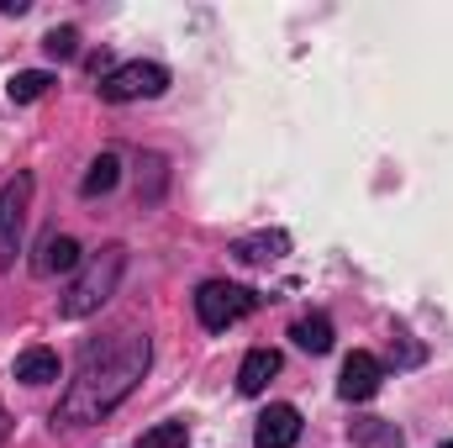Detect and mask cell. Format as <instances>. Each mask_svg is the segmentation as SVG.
Returning a JSON list of instances; mask_svg holds the SVG:
<instances>
[{
	"label": "cell",
	"instance_id": "14",
	"mask_svg": "<svg viewBox=\"0 0 453 448\" xmlns=\"http://www.w3.org/2000/svg\"><path fill=\"white\" fill-rule=\"evenodd\" d=\"M116 180H121V164H116V153H101L96 164H90V174H85V196L96 201V196H106V190H116Z\"/></svg>",
	"mask_w": 453,
	"mask_h": 448
},
{
	"label": "cell",
	"instance_id": "15",
	"mask_svg": "<svg viewBox=\"0 0 453 448\" xmlns=\"http://www.w3.org/2000/svg\"><path fill=\"white\" fill-rule=\"evenodd\" d=\"M190 444V428L185 422H153L142 438H137V448H185Z\"/></svg>",
	"mask_w": 453,
	"mask_h": 448
},
{
	"label": "cell",
	"instance_id": "1",
	"mask_svg": "<svg viewBox=\"0 0 453 448\" xmlns=\"http://www.w3.org/2000/svg\"><path fill=\"white\" fill-rule=\"evenodd\" d=\"M148 364H153V343L137 333H116L101 348H85L74 380L64 385V396L53 406V422L58 428H90V422L111 417L116 406L137 390Z\"/></svg>",
	"mask_w": 453,
	"mask_h": 448
},
{
	"label": "cell",
	"instance_id": "16",
	"mask_svg": "<svg viewBox=\"0 0 453 448\" xmlns=\"http://www.w3.org/2000/svg\"><path fill=\"white\" fill-rule=\"evenodd\" d=\"M42 48H48V58H74V48H80V32H74V27H53V32L42 37Z\"/></svg>",
	"mask_w": 453,
	"mask_h": 448
},
{
	"label": "cell",
	"instance_id": "2",
	"mask_svg": "<svg viewBox=\"0 0 453 448\" xmlns=\"http://www.w3.org/2000/svg\"><path fill=\"white\" fill-rule=\"evenodd\" d=\"M121 269H127V248H116V243L101 248V259H90L85 274L64 290L58 312H64V317H90V312H101L116 296V285H121Z\"/></svg>",
	"mask_w": 453,
	"mask_h": 448
},
{
	"label": "cell",
	"instance_id": "9",
	"mask_svg": "<svg viewBox=\"0 0 453 448\" xmlns=\"http://www.w3.org/2000/svg\"><path fill=\"white\" fill-rule=\"evenodd\" d=\"M274 375H280V353L274 348H248L242 353V369H237V390L242 396H258Z\"/></svg>",
	"mask_w": 453,
	"mask_h": 448
},
{
	"label": "cell",
	"instance_id": "12",
	"mask_svg": "<svg viewBox=\"0 0 453 448\" xmlns=\"http://www.w3.org/2000/svg\"><path fill=\"white\" fill-rule=\"evenodd\" d=\"M290 337H296L306 353H327V348H333V322H327L322 312H311V317H301V322L290 328Z\"/></svg>",
	"mask_w": 453,
	"mask_h": 448
},
{
	"label": "cell",
	"instance_id": "5",
	"mask_svg": "<svg viewBox=\"0 0 453 448\" xmlns=\"http://www.w3.org/2000/svg\"><path fill=\"white\" fill-rule=\"evenodd\" d=\"M27 206H32V174L21 169V174H16V180H5V190H0V269H11V259L21 253Z\"/></svg>",
	"mask_w": 453,
	"mask_h": 448
},
{
	"label": "cell",
	"instance_id": "18",
	"mask_svg": "<svg viewBox=\"0 0 453 448\" xmlns=\"http://www.w3.org/2000/svg\"><path fill=\"white\" fill-rule=\"evenodd\" d=\"M438 448H453V444H438Z\"/></svg>",
	"mask_w": 453,
	"mask_h": 448
},
{
	"label": "cell",
	"instance_id": "7",
	"mask_svg": "<svg viewBox=\"0 0 453 448\" xmlns=\"http://www.w3.org/2000/svg\"><path fill=\"white\" fill-rule=\"evenodd\" d=\"M296 438H301V412L296 406H269L264 417H258V428H253V444L258 448H296Z\"/></svg>",
	"mask_w": 453,
	"mask_h": 448
},
{
	"label": "cell",
	"instance_id": "13",
	"mask_svg": "<svg viewBox=\"0 0 453 448\" xmlns=\"http://www.w3.org/2000/svg\"><path fill=\"white\" fill-rule=\"evenodd\" d=\"M48 85H53V74H42V69H21V74H11V101L16 106H27V101H42L48 96Z\"/></svg>",
	"mask_w": 453,
	"mask_h": 448
},
{
	"label": "cell",
	"instance_id": "17",
	"mask_svg": "<svg viewBox=\"0 0 453 448\" xmlns=\"http://www.w3.org/2000/svg\"><path fill=\"white\" fill-rule=\"evenodd\" d=\"M5 438H11V417H5V406H0V448H5Z\"/></svg>",
	"mask_w": 453,
	"mask_h": 448
},
{
	"label": "cell",
	"instance_id": "6",
	"mask_svg": "<svg viewBox=\"0 0 453 448\" xmlns=\"http://www.w3.org/2000/svg\"><path fill=\"white\" fill-rule=\"evenodd\" d=\"M380 380H385V364H380L374 353H364V348H353V353L342 359L338 396H342V401H369V396L380 390Z\"/></svg>",
	"mask_w": 453,
	"mask_h": 448
},
{
	"label": "cell",
	"instance_id": "11",
	"mask_svg": "<svg viewBox=\"0 0 453 448\" xmlns=\"http://www.w3.org/2000/svg\"><path fill=\"white\" fill-rule=\"evenodd\" d=\"M16 380H21V385H48V380H58V353H53V348H27V353H16Z\"/></svg>",
	"mask_w": 453,
	"mask_h": 448
},
{
	"label": "cell",
	"instance_id": "8",
	"mask_svg": "<svg viewBox=\"0 0 453 448\" xmlns=\"http://www.w3.org/2000/svg\"><path fill=\"white\" fill-rule=\"evenodd\" d=\"M32 269L37 274H69V269H80V243L69 232H48L42 248H37V259H32Z\"/></svg>",
	"mask_w": 453,
	"mask_h": 448
},
{
	"label": "cell",
	"instance_id": "10",
	"mask_svg": "<svg viewBox=\"0 0 453 448\" xmlns=\"http://www.w3.org/2000/svg\"><path fill=\"white\" fill-rule=\"evenodd\" d=\"M232 253H237L242 264H274V259L290 253V237H285V232H253V237H237Z\"/></svg>",
	"mask_w": 453,
	"mask_h": 448
},
{
	"label": "cell",
	"instance_id": "4",
	"mask_svg": "<svg viewBox=\"0 0 453 448\" xmlns=\"http://www.w3.org/2000/svg\"><path fill=\"white\" fill-rule=\"evenodd\" d=\"M164 90H169V69H164V64H148V58H132V64H121V69H111V74L101 80V96H106L111 106L153 101V96H164Z\"/></svg>",
	"mask_w": 453,
	"mask_h": 448
},
{
	"label": "cell",
	"instance_id": "3",
	"mask_svg": "<svg viewBox=\"0 0 453 448\" xmlns=\"http://www.w3.org/2000/svg\"><path fill=\"white\" fill-rule=\"evenodd\" d=\"M253 306H258V296H253L248 285L206 280V285L196 290V317H201V328H206V333H226V328H232V322H242Z\"/></svg>",
	"mask_w": 453,
	"mask_h": 448
}]
</instances>
